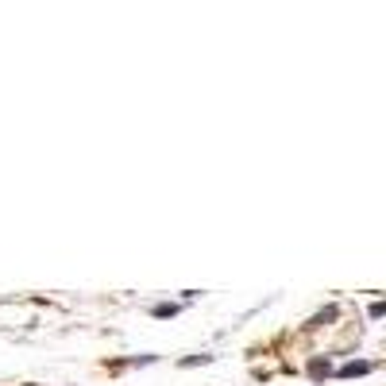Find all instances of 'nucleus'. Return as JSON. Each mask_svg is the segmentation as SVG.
Instances as JSON below:
<instances>
[{
	"instance_id": "1",
	"label": "nucleus",
	"mask_w": 386,
	"mask_h": 386,
	"mask_svg": "<svg viewBox=\"0 0 386 386\" xmlns=\"http://www.w3.org/2000/svg\"><path fill=\"white\" fill-rule=\"evenodd\" d=\"M340 378H355V375H371V363L367 360H352V363H344V367L336 371Z\"/></svg>"
},
{
	"instance_id": "2",
	"label": "nucleus",
	"mask_w": 386,
	"mask_h": 386,
	"mask_svg": "<svg viewBox=\"0 0 386 386\" xmlns=\"http://www.w3.org/2000/svg\"><path fill=\"white\" fill-rule=\"evenodd\" d=\"M328 371H332V367H328V360H313V363H309V375H313V378H325Z\"/></svg>"
},
{
	"instance_id": "3",
	"label": "nucleus",
	"mask_w": 386,
	"mask_h": 386,
	"mask_svg": "<svg viewBox=\"0 0 386 386\" xmlns=\"http://www.w3.org/2000/svg\"><path fill=\"white\" fill-rule=\"evenodd\" d=\"M151 313H155V317H178V305L174 302H162V305H155Z\"/></svg>"
},
{
	"instance_id": "4",
	"label": "nucleus",
	"mask_w": 386,
	"mask_h": 386,
	"mask_svg": "<svg viewBox=\"0 0 386 386\" xmlns=\"http://www.w3.org/2000/svg\"><path fill=\"white\" fill-rule=\"evenodd\" d=\"M213 355H190V360H182V367H197V363H209Z\"/></svg>"
}]
</instances>
